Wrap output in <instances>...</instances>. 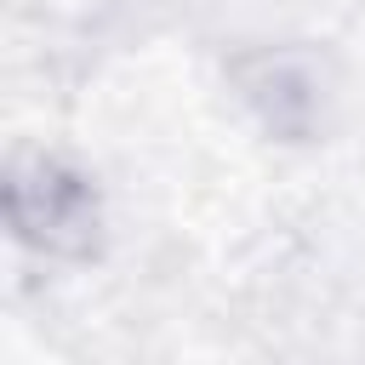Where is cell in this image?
<instances>
[{
  "label": "cell",
  "mask_w": 365,
  "mask_h": 365,
  "mask_svg": "<svg viewBox=\"0 0 365 365\" xmlns=\"http://www.w3.org/2000/svg\"><path fill=\"white\" fill-rule=\"evenodd\" d=\"M6 222L17 245L80 262L103 240V200L86 171H74L57 154H17L6 165Z\"/></svg>",
  "instance_id": "1"
},
{
  "label": "cell",
  "mask_w": 365,
  "mask_h": 365,
  "mask_svg": "<svg viewBox=\"0 0 365 365\" xmlns=\"http://www.w3.org/2000/svg\"><path fill=\"white\" fill-rule=\"evenodd\" d=\"M240 91L245 103L268 120V131L279 137H308L319 125V103H325V80H319V63L308 51H291V46H274V51H257L240 63Z\"/></svg>",
  "instance_id": "2"
}]
</instances>
